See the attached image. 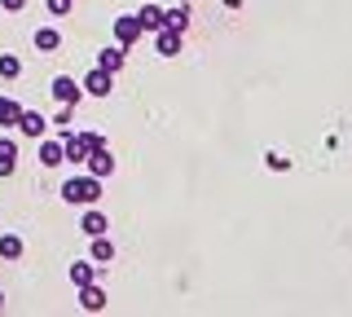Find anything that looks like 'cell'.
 Returning <instances> with one entry per match:
<instances>
[{"mask_svg":"<svg viewBox=\"0 0 352 317\" xmlns=\"http://www.w3.org/2000/svg\"><path fill=\"white\" fill-rule=\"evenodd\" d=\"M62 199L71 207H93L102 199V177H93V172H84V177H71L62 185Z\"/></svg>","mask_w":352,"mask_h":317,"instance_id":"1","label":"cell"},{"mask_svg":"<svg viewBox=\"0 0 352 317\" xmlns=\"http://www.w3.org/2000/svg\"><path fill=\"white\" fill-rule=\"evenodd\" d=\"M49 93H53V97H58V102H62V106H80V102H84V89H80V84H75V80H71V75H58V80H53V84H49Z\"/></svg>","mask_w":352,"mask_h":317,"instance_id":"2","label":"cell"},{"mask_svg":"<svg viewBox=\"0 0 352 317\" xmlns=\"http://www.w3.org/2000/svg\"><path fill=\"white\" fill-rule=\"evenodd\" d=\"M141 36H146V31H141L137 14H124V18H115V40H119V49H132Z\"/></svg>","mask_w":352,"mask_h":317,"instance_id":"3","label":"cell"},{"mask_svg":"<svg viewBox=\"0 0 352 317\" xmlns=\"http://www.w3.org/2000/svg\"><path fill=\"white\" fill-rule=\"evenodd\" d=\"M80 89H84L88 97H110V89H115V75L102 71V67H93V71L84 75V84H80Z\"/></svg>","mask_w":352,"mask_h":317,"instance_id":"4","label":"cell"},{"mask_svg":"<svg viewBox=\"0 0 352 317\" xmlns=\"http://www.w3.org/2000/svg\"><path fill=\"white\" fill-rule=\"evenodd\" d=\"M181 40H185V31L159 27L154 31V53H159V58H176V53H181Z\"/></svg>","mask_w":352,"mask_h":317,"instance_id":"5","label":"cell"},{"mask_svg":"<svg viewBox=\"0 0 352 317\" xmlns=\"http://www.w3.org/2000/svg\"><path fill=\"white\" fill-rule=\"evenodd\" d=\"M84 168L93 172V177H110L115 172V155H110V146H97V150H88V159H84Z\"/></svg>","mask_w":352,"mask_h":317,"instance_id":"6","label":"cell"},{"mask_svg":"<svg viewBox=\"0 0 352 317\" xmlns=\"http://www.w3.org/2000/svg\"><path fill=\"white\" fill-rule=\"evenodd\" d=\"M18 133L22 137H44V133H49V119H44L40 111H22V119H18Z\"/></svg>","mask_w":352,"mask_h":317,"instance_id":"7","label":"cell"},{"mask_svg":"<svg viewBox=\"0 0 352 317\" xmlns=\"http://www.w3.org/2000/svg\"><path fill=\"white\" fill-rule=\"evenodd\" d=\"M14 168H18V141L0 137V181L14 177Z\"/></svg>","mask_w":352,"mask_h":317,"instance_id":"8","label":"cell"},{"mask_svg":"<svg viewBox=\"0 0 352 317\" xmlns=\"http://www.w3.org/2000/svg\"><path fill=\"white\" fill-rule=\"evenodd\" d=\"M40 163H44V168H62V163H66V155H62V137H58V141L40 137Z\"/></svg>","mask_w":352,"mask_h":317,"instance_id":"9","label":"cell"},{"mask_svg":"<svg viewBox=\"0 0 352 317\" xmlns=\"http://www.w3.org/2000/svg\"><path fill=\"white\" fill-rule=\"evenodd\" d=\"M80 309H88V313H102V309H106V291L97 287V282L80 287Z\"/></svg>","mask_w":352,"mask_h":317,"instance_id":"10","label":"cell"},{"mask_svg":"<svg viewBox=\"0 0 352 317\" xmlns=\"http://www.w3.org/2000/svg\"><path fill=\"white\" fill-rule=\"evenodd\" d=\"M137 23H141V31H150V36H154V31L163 27V9L159 5H141L137 9Z\"/></svg>","mask_w":352,"mask_h":317,"instance_id":"11","label":"cell"},{"mask_svg":"<svg viewBox=\"0 0 352 317\" xmlns=\"http://www.w3.org/2000/svg\"><path fill=\"white\" fill-rule=\"evenodd\" d=\"M80 229H84L88 238H97V234H106V229H110V221H106L102 212H97V207H88V212H84V221H80Z\"/></svg>","mask_w":352,"mask_h":317,"instance_id":"12","label":"cell"},{"mask_svg":"<svg viewBox=\"0 0 352 317\" xmlns=\"http://www.w3.org/2000/svg\"><path fill=\"white\" fill-rule=\"evenodd\" d=\"M163 27H172V31H190V5L163 9Z\"/></svg>","mask_w":352,"mask_h":317,"instance_id":"13","label":"cell"},{"mask_svg":"<svg viewBox=\"0 0 352 317\" xmlns=\"http://www.w3.org/2000/svg\"><path fill=\"white\" fill-rule=\"evenodd\" d=\"M97 67H102V71H110V75H119V71H124V49H102V53H97Z\"/></svg>","mask_w":352,"mask_h":317,"instance_id":"14","label":"cell"},{"mask_svg":"<svg viewBox=\"0 0 352 317\" xmlns=\"http://www.w3.org/2000/svg\"><path fill=\"white\" fill-rule=\"evenodd\" d=\"M18 119H22V106L14 102V97H5V93H0V128H14Z\"/></svg>","mask_w":352,"mask_h":317,"instance_id":"15","label":"cell"},{"mask_svg":"<svg viewBox=\"0 0 352 317\" xmlns=\"http://www.w3.org/2000/svg\"><path fill=\"white\" fill-rule=\"evenodd\" d=\"M36 49H40V53H58V49H62V36H58L53 27H40V31H36Z\"/></svg>","mask_w":352,"mask_h":317,"instance_id":"16","label":"cell"},{"mask_svg":"<svg viewBox=\"0 0 352 317\" xmlns=\"http://www.w3.org/2000/svg\"><path fill=\"white\" fill-rule=\"evenodd\" d=\"M71 282H75V287H88V282H97V265H88V260H75V265H71Z\"/></svg>","mask_w":352,"mask_h":317,"instance_id":"17","label":"cell"},{"mask_svg":"<svg viewBox=\"0 0 352 317\" xmlns=\"http://www.w3.org/2000/svg\"><path fill=\"white\" fill-rule=\"evenodd\" d=\"M93 260H97V265H110V260H115V243H110L106 234L93 238Z\"/></svg>","mask_w":352,"mask_h":317,"instance_id":"18","label":"cell"},{"mask_svg":"<svg viewBox=\"0 0 352 317\" xmlns=\"http://www.w3.org/2000/svg\"><path fill=\"white\" fill-rule=\"evenodd\" d=\"M18 256H22V238L5 234V238H0V260H18Z\"/></svg>","mask_w":352,"mask_h":317,"instance_id":"19","label":"cell"},{"mask_svg":"<svg viewBox=\"0 0 352 317\" xmlns=\"http://www.w3.org/2000/svg\"><path fill=\"white\" fill-rule=\"evenodd\" d=\"M18 75H22V62L14 53H0V80H18Z\"/></svg>","mask_w":352,"mask_h":317,"instance_id":"20","label":"cell"},{"mask_svg":"<svg viewBox=\"0 0 352 317\" xmlns=\"http://www.w3.org/2000/svg\"><path fill=\"white\" fill-rule=\"evenodd\" d=\"M71 5H75V0H49V14L62 18V14H71Z\"/></svg>","mask_w":352,"mask_h":317,"instance_id":"21","label":"cell"},{"mask_svg":"<svg viewBox=\"0 0 352 317\" xmlns=\"http://www.w3.org/2000/svg\"><path fill=\"white\" fill-rule=\"evenodd\" d=\"M269 168H273V172H286V168H291V163H286L282 155H269Z\"/></svg>","mask_w":352,"mask_h":317,"instance_id":"22","label":"cell"},{"mask_svg":"<svg viewBox=\"0 0 352 317\" xmlns=\"http://www.w3.org/2000/svg\"><path fill=\"white\" fill-rule=\"evenodd\" d=\"M22 5H27V0H0V9H9V14H18Z\"/></svg>","mask_w":352,"mask_h":317,"instance_id":"23","label":"cell"},{"mask_svg":"<svg viewBox=\"0 0 352 317\" xmlns=\"http://www.w3.org/2000/svg\"><path fill=\"white\" fill-rule=\"evenodd\" d=\"M0 309H5V291H0Z\"/></svg>","mask_w":352,"mask_h":317,"instance_id":"24","label":"cell"}]
</instances>
